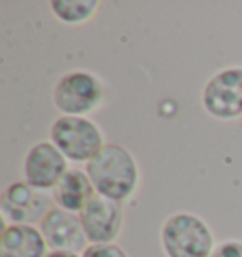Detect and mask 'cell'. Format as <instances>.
Returning a JSON list of instances; mask_svg holds the SVG:
<instances>
[{
    "label": "cell",
    "mask_w": 242,
    "mask_h": 257,
    "mask_svg": "<svg viewBox=\"0 0 242 257\" xmlns=\"http://www.w3.org/2000/svg\"><path fill=\"white\" fill-rule=\"evenodd\" d=\"M83 170L97 195L121 204L137 193L140 184V169L135 155L125 146L113 142H106Z\"/></svg>",
    "instance_id": "6da1fadb"
},
{
    "label": "cell",
    "mask_w": 242,
    "mask_h": 257,
    "mask_svg": "<svg viewBox=\"0 0 242 257\" xmlns=\"http://www.w3.org/2000/svg\"><path fill=\"white\" fill-rule=\"evenodd\" d=\"M159 240L165 257H210L216 248L214 233L201 216L176 212L161 225Z\"/></svg>",
    "instance_id": "7a4b0ae2"
},
{
    "label": "cell",
    "mask_w": 242,
    "mask_h": 257,
    "mask_svg": "<svg viewBox=\"0 0 242 257\" xmlns=\"http://www.w3.org/2000/svg\"><path fill=\"white\" fill-rule=\"evenodd\" d=\"M49 140L59 152L72 163H85L93 159L106 146L102 131L89 117L61 115L49 128Z\"/></svg>",
    "instance_id": "3957f363"
},
{
    "label": "cell",
    "mask_w": 242,
    "mask_h": 257,
    "mask_svg": "<svg viewBox=\"0 0 242 257\" xmlns=\"http://www.w3.org/2000/svg\"><path fill=\"white\" fill-rule=\"evenodd\" d=\"M104 102V85L87 70H70L57 80L53 104L63 115L85 117Z\"/></svg>",
    "instance_id": "277c9868"
},
{
    "label": "cell",
    "mask_w": 242,
    "mask_h": 257,
    "mask_svg": "<svg viewBox=\"0 0 242 257\" xmlns=\"http://www.w3.org/2000/svg\"><path fill=\"white\" fill-rule=\"evenodd\" d=\"M201 104L210 117L234 121L242 117V66L216 72L202 87Z\"/></svg>",
    "instance_id": "5b68a950"
},
{
    "label": "cell",
    "mask_w": 242,
    "mask_h": 257,
    "mask_svg": "<svg viewBox=\"0 0 242 257\" xmlns=\"http://www.w3.org/2000/svg\"><path fill=\"white\" fill-rule=\"evenodd\" d=\"M53 206L55 202L49 193L34 189L25 180L10 184L0 197V212L6 225H40Z\"/></svg>",
    "instance_id": "8992f818"
},
{
    "label": "cell",
    "mask_w": 242,
    "mask_h": 257,
    "mask_svg": "<svg viewBox=\"0 0 242 257\" xmlns=\"http://www.w3.org/2000/svg\"><path fill=\"white\" fill-rule=\"evenodd\" d=\"M66 172H68V161L53 146L51 140L36 142L25 155V182L38 191H53Z\"/></svg>",
    "instance_id": "52a82bcc"
},
{
    "label": "cell",
    "mask_w": 242,
    "mask_h": 257,
    "mask_svg": "<svg viewBox=\"0 0 242 257\" xmlns=\"http://www.w3.org/2000/svg\"><path fill=\"white\" fill-rule=\"evenodd\" d=\"M80 223L89 244H113L123 229V204L102 195H95L83 206Z\"/></svg>",
    "instance_id": "ba28073f"
},
{
    "label": "cell",
    "mask_w": 242,
    "mask_h": 257,
    "mask_svg": "<svg viewBox=\"0 0 242 257\" xmlns=\"http://www.w3.org/2000/svg\"><path fill=\"white\" fill-rule=\"evenodd\" d=\"M40 231L51 251L83 253L87 248V236L83 233L78 214L53 206L40 221Z\"/></svg>",
    "instance_id": "9c48e42d"
},
{
    "label": "cell",
    "mask_w": 242,
    "mask_h": 257,
    "mask_svg": "<svg viewBox=\"0 0 242 257\" xmlns=\"http://www.w3.org/2000/svg\"><path fill=\"white\" fill-rule=\"evenodd\" d=\"M0 257H48V242L36 225H6L0 236Z\"/></svg>",
    "instance_id": "30bf717a"
},
{
    "label": "cell",
    "mask_w": 242,
    "mask_h": 257,
    "mask_svg": "<svg viewBox=\"0 0 242 257\" xmlns=\"http://www.w3.org/2000/svg\"><path fill=\"white\" fill-rule=\"evenodd\" d=\"M95 195L97 193L93 189L91 180L85 174V170L81 169H68V172L61 178V182L51 191L55 206L66 210V212H72V214H80L83 206Z\"/></svg>",
    "instance_id": "8fae6325"
},
{
    "label": "cell",
    "mask_w": 242,
    "mask_h": 257,
    "mask_svg": "<svg viewBox=\"0 0 242 257\" xmlns=\"http://www.w3.org/2000/svg\"><path fill=\"white\" fill-rule=\"evenodd\" d=\"M98 0H51V14L65 25H83L98 12Z\"/></svg>",
    "instance_id": "7c38bea8"
},
{
    "label": "cell",
    "mask_w": 242,
    "mask_h": 257,
    "mask_svg": "<svg viewBox=\"0 0 242 257\" xmlns=\"http://www.w3.org/2000/svg\"><path fill=\"white\" fill-rule=\"evenodd\" d=\"M81 257H129L127 251L117 246L115 242L113 244H89L85 251L81 253Z\"/></svg>",
    "instance_id": "4fadbf2b"
},
{
    "label": "cell",
    "mask_w": 242,
    "mask_h": 257,
    "mask_svg": "<svg viewBox=\"0 0 242 257\" xmlns=\"http://www.w3.org/2000/svg\"><path fill=\"white\" fill-rule=\"evenodd\" d=\"M210 257H242V240H223L216 244V248Z\"/></svg>",
    "instance_id": "5bb4252c"
},
{
    "label": "cell",
    "mask_w": 242,
    "mask_h": 257,
    "mask_svg": "<svg viewBox=\"0 0 242 257\" xmlns=\"http://www.w3.org/2000/svg\"><path fill=\"white\" fill-rule=\"evenodd\" d=\"M48 257H81L80 253H72V251H49Z\"/></svg>",
    "instance_id": "9a60e30c"
}]
</instances>
